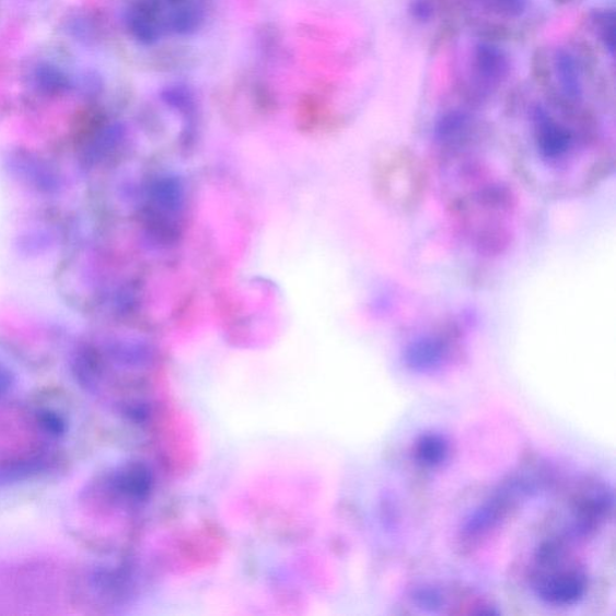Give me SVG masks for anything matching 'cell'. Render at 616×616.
Instances as JSON below:
<instances>
[{"label": "cell", "instance_id": "ba28073f", "mask_svg": "<svg viewBox=\"0 0 616 616\" xmlns=\"http://www.w3.org/2000/svg\"><path fill=\"white\" fill-rule=\"evenodd\" d=\"M416 461L426 467H439L450 456V442L438 432L422 433L415 445Z\"/></svg>", "mask_w": 616, "mask_h": 616}, {"label": "cell", "instance_id": "2e32d148", "mask_svg": "<svg viewBox=\"0 0 616 616\" xmlns=\"http://www.w3.org/2000/svg\"><path fill=\"white\" fill-rule=\"evenodd\" d=\"M409 14L416 21L429 22L433 16V5L430 0H410Z\"/></svg>", "mask_w": 616, "mask_h": 616}, {"label": "cell", "instance_id": "9c48e42d", "mask_svg": "<svg viewBox=\"0 0 616 616\" xmlns=\"http://www.w3.org/2000/svg\"><path fill=\"white\" fill-rule=\"evenodd\" d=\"M555 71L560 83V88L566 96L572 103L582 100L583 84L581 75L573 56L565 50H559L555 56Z\"/></svg>", "mask_w": 616, "mask_h": 616}, {"label": "cell", "instance_id": "7c38bea8", "mask_svg": "<svg viewBox=\"0 0 616 616\" xmlns=\"http://www.w3.org/2000/svg\"><path fill=\"white\" fill-rule=\"evenodd\" d=\"M72 373L77 383L86 392H94L100 384L101 370L93 359L86 355H80L72 362Z\"/></svg>", "mask_w": 616, "mask_h": 616}, {"label": "cell", "instance_id": "30bf717a", "mask_svg": "<svg viewBox=\"0 0 616 616\" xmlns=\"http://www.w3.org/2000/svg\"><path fill=\"white\" fill-rule=\"evenodd\" d=\"M507 59L499 47L479 44L475 51V68L478 75L487 81H499L505 75Z\"/></svg>", "mask_w": 616, "mask_h": 616}, {"label": "cell", "instance_id": "52a82bcc", "mask_svg": "<svg viewBox=\"0 0 616 616\" xmlns=\"http://www.w3.org/2000/svg\"><path fill=\"white\" fill-rule=\"evenodd\" d=\"M513 489L503 490L501 493L478 507L470 513L464 525V534L468 537H477L489 533L491 528L502 521L510 502H512Z\"/></svg>", "mask_w": 616, "mask_h": 616}, {"label": "cell", "instance_id": "4fadbf2b", "mask_svg": "<svg viewBox=\"0 0 616 616\" xmlns=\"http://www.w3.org/2000/svg\"><path fill=\"white\" fill-rule=\"evenodd\" d=\"M36 425L53 439L66 437L68 425L66 418L51 408H43L35 415Z\"/></svg>", "mask_w": 616, "mask_h": 616}, {"label": "cell", "instance_id": "5bb4252c", "mask_svg": "<svg viewBox=\"0 0 616 616\" xmlns=\"http://www.w3.org/2000/svg\"><path fill=\"white\" fill-rule=\"evenodd\" d=\"M412 598L416 605L426 611L437 612L443 606V596L438 589L419 588L414 591Z\"/></svg>", "mask_w": 616, "mask_h": 616}, {"label": "cell", "instance_id": "9a60e30c", "mask_svg": "<svg viewBox=\"0 0 616 616\" xmlns=\"http://www.w3.org/2000/svg\"><path fill=\"white\" fill-rule=\"evenodd\" d=\"M602 21H600L598 23V30H600V35H601V39L603 43H605L606 47L608 48V50L611 51V54L614 53V46H615V18L613 12H606V14H603L602 18L600 19Z\"/></svg>", "mask_w": 616, "mask_h": 616}, {"label": "cell", "instance_id": "8fae6325", "mask_svg": "<svg viewBox=\"0 0 616 616\" xmlns=\"http://www.w3.org/2000/svg\"><path fill=\"white\" fill-rule=\"evenodd\" d=\"M45 462L39 456L18 457L0 463V485H15L42 473Z\"/></svg>", "mask_w": 616, "mask_h": 616}, {"label": "cell", "instance_id": "3957f363", "mask_svg": "<svg viewBox=\"0 0 616 616\" xmlns=\"http://www.w3.org/2000/svg\"><path fill=\"white\" fill-rule=\"evenodd\" d=\"M445 318L410 338L403 352V361L408 370L416 373L434 372L454 356L465 324L457 316Z\"/></svg>", "mask_w": 616, "mask_h": 616}, {"label": "cell", "instance_id": "5b68a950", "mask_svg": "<svg viewBox=\"0 0 616 616\" xmlns=\"http://www.w3.org/2000/svg\"><path fill=\"white\" fill-rule=\"evenodd\" d=\"M537 596L551 606H572L583 600L588 578L578 570L563 571L539 579L535 585Z\"/></svg>", "mask_w": 616, "mask_h": 616}, {"label": "cell", "instance_id": "6da1fadb", "mask_svg": "<svg viewBox=\"0 0 616 616\" xmlns=\"http://www.w3.org/2000/svg\"><path fill=\"white\" fill-rule=\"evenodd\" d=\"M444 201L464 244L481 258H498L513 243L516 198L492 171L483 148L438 156Z\"/></svg>", "mask_w": 616, "mask_h": 616}, {"label": "cell", "instance_id": "277c9868", "mask_svg": "<svg viewBox=\"0 0 616 616\" xmlns=\"http://www.w3.org/2000/svg\"><path fill=\"white\" fill-rule=\"evenodd\" d=\"M125 21L131 38L143 46L159 43L167 32L161 0H131Z\"/></svg>", "mask_w": 616, "mask_h": 616}, {"label": "cell", "instance_id": "ac0fdd59", "mask_svg": "<svg viewBox=\"0 0 616 616\" xmlns=\"http://www.w3.org/2000/svg\"><path fill=\"white\" fill-rule=\"evenodd\" d=\"M16 383L15 374L3 362H0V398L11 393Z\"/></svg>", "mask_w": 616, "mask_h": 616}, {"label": "cell", "instance_id": "e0dca14e", "mask_svg": "<svg viewBox=\"0 0 616 616\" xmlns=\"http://www.w3.org/2000/svg\"><path fill=\"white\" fill-rule=\"evenodd\" d=\"M495 4L503 15L511 18L521 16L527 7L526 0H495Z\"/></svg>", "mask_w": 616, "mask_h": 616}, {"label": "cell", "instance_id": "8992f818", "mask_svg": "<svg viewBox=\"0 0 616 616\" xmlns=\"http://www.w3.org/2000/svg\"><path fill=\"white\" fill-rule=\"evenodd\" d=\"M166 15L167 32L191 35L198 32L207 16L205 0H161Z\"/></svg>", "mask_w": 616, "mask_h": 616}, {"label": "cell", "instance_id": "7a4b0ae2", "mask_svg": "<svg viewBox=\"0 0 616 616\" xmlns=\"http://www.w3.org/2000/svg\"><path fill=\"white\" fill-rule=\"evenodd\" d=\"M373 179L379 197L391 209L403 213L418 209L429 188L425 162L406 149L381 154L374 166Z\"/></svg>", "mask_w": 616, "mask_h": 616}]
</instances>
